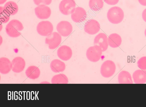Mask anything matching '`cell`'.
Segmentation results:
<instances>
[{"label":"cell","mask_w":146,"mask_h":107,"mask_svg":"<svg viewBox=\"0 0 146 107\" xmlns=\"http://www.w3.org/2000/svg\"><path fill=\"white\" fill-rule=\"evenodd\" d=\"M61 41V35L58 33L54 32L46 37L45 40V43L48 45L49 49H53L59 45Z\"/></svg>","instance_id":"7"},{"label":"cell","mask_w":146,"mask_h":107,"mask_svg":"<svg viewBox=\"0 0 146 107\" xmlns=\"http://www.w3.org/2000/svg\"><path fill=\"white\" fill-rule=\"evenodd\" d=\"M23 28L22 23L19 21L13 19L11 20L7 25L5 30L9 36L11 37H16L21 35L20 32Z\"/></svg>","instance_id":"1"},{"label":"cell","mask_w":146,"mask_h":107,"mask_svg":"<svg viewBox=\"0 0 146 107\" xmlns=\"http://www.w3.org/2000/svg\"><path fill=\"white\" fill-rule=\"evenodd\" d=\"M53 30V26L50 21H42L39 22L36 27L38 33L40 35L47 36L51 34Z\"/></svg>","instance_id":"4"},{"label":"cell","mask_w":146,"mask_h":107,"mask_svg":"<svg viewBox=\"0 0 146 107\" xmlns=\"http://www.w3.org/2000/svg\"><path fill=\"white\" fill-rule=\"evenodd\" d=\"M35 11L36 16L41 19L48 18L50 17L51 13L50 8L44 5L38 6L35 8Z\"/></svg>","instance_id":"11"},{"label":"cell","mask_w":146,"mask_h":107,"mask_svg":"<svg viewBox=\"0 0 146 107\" xmlns=\"http://www.w3.org/2000/svg\"><path fill=\"white\" fill-rule=\"evenodd\" d=\"M4 9L9 15H13L18 11V7L14 2L9 1L6 3L3 7Z\"/></svg>","instance_id":"21"},{"label":"cell","mask_w":146,"mask_h":107,"mask_svg":"<svg viewBox=\"0 0 146 107\" xmlns=\"http://www.w3.org/2000/svg\"><path fill=\"white\" fill-rule=\"evenodd\" d=\"M58 33L62 36L66 37L72 33L73 28L70 22L66 21H62L59 22L56 26Z\"/></svg>","instance_id":"8"},{"label":"cell","mask_w":146,"mask_h":107,"mask_svg":"<svg viewBox=\"0 0 146 107\" xmlns=\"http://www.w3.org/2000/svg\"><path fill=\"white\" fill-rule=\"evenodd\" d=\"M12 62L9 60L5 57L0 58V72L3 74L8 73L12 68Z\"/></svg>","instance_id":"15"},{"label":"cell","mask_w":146,"mask_h":107,"mask_svg":"<svg viewBox=\"0 0 146 107\" xmlns=\"http://www.w3.org/2000/svg\"><path fill=\"white\" fill-rule=\"evenodd\" d=\"M7 0H0V4H3Z\"/></svg>","instance_id":"30"},{"label":"cell","mask_w":146,"mask_h":107,"mask_svg":"<svg viewBox=\"0 0 146 107\" xmlns=\"http://www.w3.org/2000/svg\"><path fill=\"white\" fill-rule=\"evenodd\" d=\"M144 33H145V37H146V28L145 29V30Z\"/></svg>","instance_id":"31"},{"label":"cell","mask_w":146,"mask_h":107,"mask_svg":"<svg viewBox=\"0 0 146 107\" xmlns=\"http://www.w3.org/2000/svg\"><path fill=\"white\" fill-rule=\"evenodd\" d=\"M124 17L123 11L121 8L117 6L111 7L108 10L107 13V17L108 20L114 24L121 22Z\"/></svg>","instance_id":"2"},{"label":"cell","mask_w":146,"mask_h":107,"mask_svg":"<svg viewBox=\"0 0 146 107\" xmlns=\"http://www.w3.org/2000/svg\"><path fill=\"white\" fill-rule=\"evenodd\" d=\"M137 65L140 69L146 70V56L141 58L137 62Z\"/></svg>","instance_id":"25"},{"label":"cell","mask_w":146,"mask_h":107,"mask_svg":"<svg viewBox=\"0 0 146 107\" xmlns=\"http://www.w3.org/2000/svg\"><path fill=\"white\" fill-rule=\"evenodd\" d=\"M94 45L99 46L102 52L106 51L108 46V38L106 34L104 33L98 34L94 38Z\"/></svg>","instance_id":"12"},{"label":"cell","mask_w":146,"mask_h":107,"mask_svg":"<svg viewBox=\"0 0 146 107\" xmlns=\"http://www.w3.org/2000/svg\"><path fill=\"white\" fill-rule=\"evenodd\" d=\"M57 54L60 59L64 61H67L71 57L72 51L70 47L64 45L61 46L58 49Z\"/></svg>","instance_id":"13"},{"label":"cell","mask_w":146,"mask_h":107,"mask_svg":"<svg viewBox=\"0 0 146 107\" xmlns=\"http://www.w3.org/2000/svg\"><path fill=\"white\" fill-rule=\"evenodd\" d=\"M102 52L101 48L99 46L94 45L88 49L86 52V56L90 61L97 62L100 59Z\"/></svg>","instance_id":"6"},{"label":"cell","mask_w":146,"mask_h":107,"mask_svg":"<svg viewBox=\"0 0 146 107\" xmlns=\"http://www.w3.org/2000/svg\"><path fill=\"white\" fill-rule=\"evenodd\" d=\"M35 4L38 6L40 5H49L51 4L52 0H33Z\"/></svg>","instance_id":"26"},{"label":"cell","mask_w":146,"mask_h":107,"mask_svg":"<svg viewBox=\"0 0 146 107\" xmlns=\"http://www.w3.org/2000/svg\"><path fill=\"white\" fill-rule=\"evenodd\" d=\"M118 81L120 84L133 83L131 74L126 71H122L119 73L118 76Z\"/></svg>","instance_id":"20"},{"label":"cell","mask_w":146,"mask_h":107,"mask_svg":"<svg viewBox=\"0 0 146 107\" xmlns=\"http://www.w3.org/2000/svg\"><path fill=\"white\" fill-rule=\"evenodd\" d=\"M121 37L116 33L111 34L108 38V45L113 48H115L119 47L121 45Z\"/></svg>","instance_id":"17"},{"label":"cell","mask_w":146,"mask_h":107,"mask_svg":"<svg viewBox=\"0 0 146 107\" xmlns=\"http://www.w3.org/2000/svg\"><path fill=\"white\" fill-rule=\"evenodd\" d=\"M87 17L86 11L83 8L77 7L71 14L72 20L76 23H81L84 21Z\"/></svg>","instance_id":"10"},{"label":"cell","mask_w":146,"mask_h":107,"mask_svg":"<svg viewBox=\"0 0 146 107\" xmlns=\"http://www.w3.org/2000/svg\"><path fill=\"white\" fill-rule=\"evenodd\" d=\"M76 6L74 0H62L59 4V8L62 14L67 15L73 12Z\"/></svg>","instance_id":"5"},{"label":"cell","mask_w":146,"mask_h":107,"mask_svg":"<svg viewBox=\"0 0 146 107\" xmlns=\"http://www.w3.org/2000/svg\"><path fill=\"white\" fill-rule=\"evenodd\" d=\"M139 3L141 5L146 6V0H138Z\"/></svg>","instance_id":"29"},{"label":"cell","mask_w":146,"mask_h":107,"mask_svg":"<svg viewBox=\"0 0 146 107\" xmlns=\"http://www.w3.org/2000/svg\"><path fill=\"white\" fill-rule=\"evenodd\" d=\"M10 15L4 9L3 7H0V21L2 23L7 22L9 20Z\"/></svg>","instance_id":"24"},{"label":"cell","mask_w":146,"mask_h":107,"mask_svg":"<svg viewBox=\"0 0 146 107\" xmlns=\"http://www.w3.org/2000/svg\"><path fill=\"white\" fill-rule=\"evenodd\" d=\"M107 4L110 5H114L117 4L119 0H103Z\"/></svg>","instance_id":"27"},{"label":"cell","mask_w":146,"mask_h":107,"mask_svg":"<svg viewBox=\"0 0 146 107\" xmlns=\"http://www.w3.org/2000/svg\"><path fill=\"white\" fill-rule=\"evenodd\" d=\"M25 74L29 78L35 79L39 77L40 74V71L37 67L31 66L29 67L27 69Z\"/></svg>","instance_id":"19"},{"label":"cell","mask_w":146,"mask_h":107,"mask_svg":"<svg viewBox=\"0 0 146 107\" xmlns=\"http://www.w3.org/2000/svg\"><path fill=\"white\" fill-rule=\"evenodd\" d=\"M50 68L55 73L63 72L66 68L65 63L58 59L52 60L50 64Z\"/></svg>","instance_id":"18"},{"label":"cell","mask_w":146,"mask_h":107,"mask_svg":"<svg viewBox=\"0 0 146 107\" xmlns=\"http://www.w3.org/2000/svg\"><path fill=\"white\" fill-rule=\"evenodd\" d=\"M116 66L114 63L111 60H107L102 64L100 72L102 75L106 78L109 77L115 72Z\"/></svg>","instance_id":"3"},{"label":"cell","mask_w":146,"mask_h":107,"mask_svg":"<svg viewBox=\"0 0 146 107\" xmlns=\"http://www.w3.org/2000/svg\"><path fill=\"white\" fill-rule=\"evenodd\" d=\"M100 25L99 22L94 19H90L85 23L84 30L86 33L90 35H94L100 31Z\"/></svg>","instance_id":"9"},{"label":"cell","mask_w":146,"mask_h":107,"mask_svg":"<svg viewBox=\"0 0 146 107\" xmlns=\"http://www.w3.org/2000/svg\"><path fill=\"white\" fill-rule=\"evenodd\" d=\"M142 15L143 20L146 22V8L143 11Z\"/></svg>","instance_id":"28"},{"label":"cell","mask_w":146,"mask_h":107,"mask_svg":"<svg viewBox=\"0 0 146 107\" xmlns=\"http://www.w3.org/2000/svg\"><path fill=\"white\" fill-rule=\"evenodd\" d=\"M51 81L52 84H67L68 79L65 75L60 74L54 76Z\"/></svg>","instance_id":"22"},{"label":"cell","mask_w":146,"mask_h":107,"mask_svg":"<svg viewBox=\"0 0 146 107\" xmlns=\"http://www.w3.org/2000/svg\"><path fill=\"white\" fill-rule=\"evenodd\" d=\"M132 77L135 83H144L146 82V70H137L133 73Z\"/></svg>","instance_id":"16"},{"label":"cell","mask_w":146,"mask_h":107,"mask_svg":"<svg viewBox=\"0 0 146 107\" xmlns=\"http://www.w3.org/2000/svg\"><path fill=\"white\" fill-rule=\"evenodd\" d=\"M89 6L92 10L97 11L102 8L104 3L102 0H90Z\"/></svg>","instance_id":"23"},{"label":"cell","mask_w":146,"mask_h":107,"mask_svg":"<svg viewBox=\"0 0 146 107\" xmlns=\"http://www.w3.org/2000/svg\"><path fill=\"white\" fill-rule=\"evenodd\" d=\"M12 70L13 72L19 73L22 72L25 66V62L23 58L21 57H17L12 60Z\"/></svg>","instance_id":"14"}]
</instances>
